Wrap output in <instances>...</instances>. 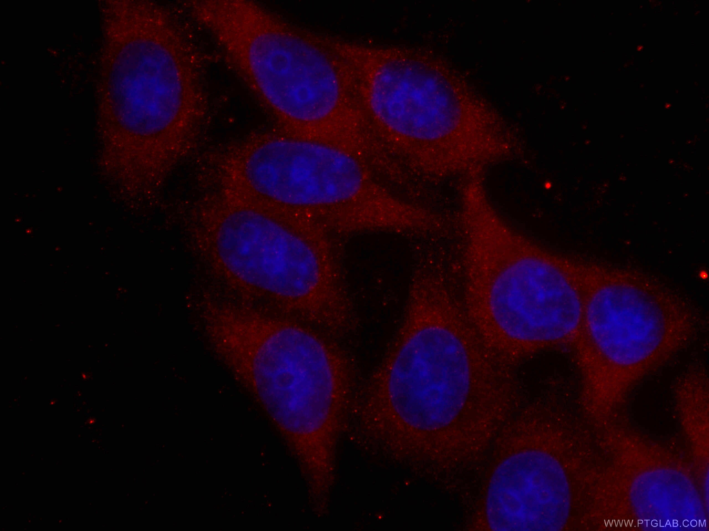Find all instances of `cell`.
Listing matches in <instances>:
<instances>
[{
    "label": "cell",
    "instance_id": "3957f363",
    "mask_svg": "<svg viewBox=\"0 0 709 531\" xmlns=\"http://www.w3.org/2000/svg\"><path fill=\"white\" fill-rule=\"evenodd\" d=\"M328 232L308 216L231 195L206 205L197 223L203 254L224 280L286 317L345 338L357 319Z\"/></svg>",
    "mask_w": 709,
    "mask_h": 531
},
{
    "label": "cell",
    "instance_id": "ba28073f",
    "mask_svg": "<svg viewBox=\"0 0 709 531\" xmlns=\"http://www.w3.org/2000/svg\"><path fill=\"white\" fill-rule=\"evenodd\" d=\"M598 461L583 526H702L708 513L694 467L676 449L616 418L595 431Z\"/></svg>",
    "mask_w": 709,
    "mask_h": 531
},
{
    "label": "cell",
    "instance_id": "9c48e42d",
    "mask_svg": "<svg viewBox=\"0 0 709 531\" xmlns=\"http://www.w3.org/2000/svg\"><path fill=\"white\" fill-rule=\"evenodd\" d=\"M597 453L562 460L539 449L519 451L493 471L485 516L496 531L561 530L582 525Z\"/></svg>",
    "mask_w": 709,
    "mask_h": 531
},
{
    "label": "cell",
    "instance_id": "52a82bcc",
    "mask_svg": "<svg viewBox=\"0 0 709 531\" xmlns=\"http://www.w3.org/2000/svg\"><path fill=\"white\" fill-rule=\"evenodd\" d=\"M243 359L257 393L292 434L307 485L332 483L339 438L360 386L341 340L280 317L253 337Z\"/></svg>",
    "mask_w": 709,
    "mask_h": 531
},
{
    "label": "cell",
    "instance_id": "277c9868",
    "mask_svg": "<svg viewBox=\"0 0 709 531\" xmlns=\"http://www.w3.org/2000/svg\"><path fill=\"white\" fill-rule=\"evenodd\" d=\"M190 15L280 131L354 154L366 150L370 133L327 50L257 1L197 0Z\"/></svg>",
    "mask_w": 709,
    "mask_h": 531
},
{
    "label": "cell",
    "instance_id": "30bf717a",
    "mask_svg": "<svg viewBox=\"0 0 709 531\" xmlns=\"http://www.w3.org/2000/svg\"><path fill=\"white\" fill-rule=\"evenodd\" d=\"M676 391L678 420L691 449L699 482L708 485V384L702 371L686 374Z\"/></svg>",
    "mask_w": 709,
    "mask_h": 531
},
{
    "label": "cell",
    "instance_id": "7a4b0ae2",
    "mask_svg": "<svg viewBox=\"0 0 709 531\" xmlns=\"http://www.w3.org/2000/svg\"><path fill=\"white\" fill-rule=\"evenodd\" d=\"M460 295L469 319L507 364L574 348L584 280L565 261L512 227L486 191L460 198Z\"/></svg>",
    "mask_w": 709,
    "mask_h": 531
},
{
    "label": "cell",
    "instance_id": "6da1fadb",
    "mask_svg": "<svg viewBox=\"0 0 709 531\" xmlns=\"http://www.w3.org/2000/svg\"><path fill=\"white\" fill-rule=\"evenodd\" d=\"M451 277L440 266L414 269L397 330L359 386L353 414L360 433L400 462L418 436L449 426L477 388L508 366L476 331Z\"/></svg>",
    "mask_w": 709,
    "mask_h": 531
},
{
    "label": "cell",
    "instance_id": "5b68a950",
    "mask_svg": "<svg viewBox=\"0 0 709 531\" xmlns=\"http://www.w3.org/2000/svg\"><path fill=\"white\" fill-rule=\"evenodd\" d=\"M231 194L309 217L328 232H429L428 209L384 185L361 159L337 147L282 131L259 133L217 154Z\"/></svg>",
    "mask_w": 709,
    "mask_h": 531
},
{
    "label": "cell",
    "instance_id": "8992f818",
    "mask_svg": "<svg viewBox=\"0 0 709 531\" xmlns=\"http://www.w3.org/2000/svg\"><path fill=\"white\" fill-rule=\"evenodd\" d=\"M694 315L675 293L643 281L603 276L585 280L573 348L580 400L595 425L613 418L633 390L690 341Z\"/></svg>",
    "mask_w": 709,
    "mask_h": 531
}]
</instances>
